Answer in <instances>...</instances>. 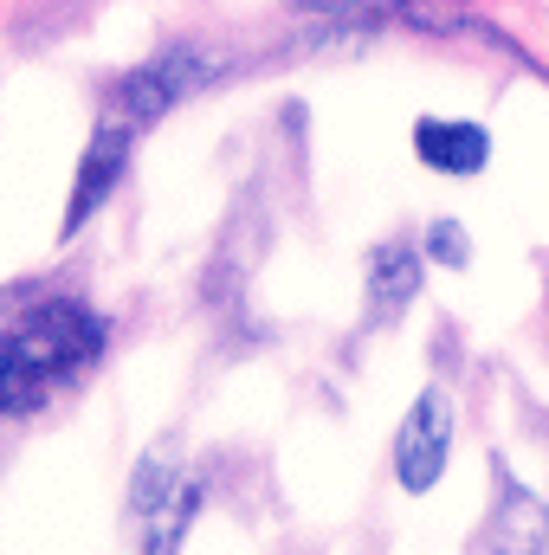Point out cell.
<instances>
[{"label": "cell", "instance_id": "6da1fadb", "mask_svg": "<svg viewBox=\"0 0 549 555\" xmlns=\"http://www.w3.org/2000/svg\"><path fill=\"white\" fill-rule=\"evenodd\" d=\"M104 349V317L78 297H46L0 330V414H33L59 382L91 369Z\"/></svg>", "mask_w": 549, "mask_h": 555}, {"label": "cell", "instance_id": "3957f363", "mask_svg": "<svg viewBox=\"0 0 549 555\" xmlns=\"http://www.w3.org/2000/svg\"><path fill=\"white\" fill-rule=\"evenodd\" d=\"M214 72H220V59H207L201 46H162L155 59H142L137 72H124V78L111 85V117H124V124H155L162 111H175L181 98H194Z\"/></svg>", "mask_w": 549, "mask_h": 555}, {"label": "cell", "instance_id": "8992f818", "mask_svg": "<svg viewBox=\"0 0 549 555\" xmlns=\"http://www.w3.org/2000/svg\"><path fill=\"white\" fill-rule=\"evenodd\" d=\"M413 291H420V253H413L408 240L375 246V253H369V278H362L369 323H375V330H382V323H395V317L413 304Z\"/></svg>", "mask_w": 549, "mask_h": 555}, {"label": "cell", "instance_id": "ba28073f", "mask_svg": "<svg viewBox=\"0 0 549 555\" xmlns=\"http://www.w3.org/2000/svg\"><path fill=\"white\" fill-rule=\"evenodd\" d=\"M491 550L498 555H544V543H549V524H544V511L524 498V485H498V511H491Z\"/></svg>", "mask_w": 549, "mask_h": 555}, {"label": "cell", "instance_id": "7a4b0ae2", "mask_svg": "<svg viewBox=\"0 0 549 555\" xmlns=\"http://www.w3.org/2000/svg\"><path fill=\"white\" fill-rule=\"evenodd\" d=\"M201 511V485L168 459H137L130 472V543L137 555H181V537Z\"/></svg>", "mask_w": 549, "mask_h": 555}, {"label": "cell", "instance_id": "52a82bcc", "mask_svg": "<svg viewBox=\"0 0 549 555\" xmlns=\"http://www.w3.org/2000/svg\"><path fill=\"white\" fill-rule=\"evenodd\" d=\"M413 155L433 175H478L491 162V137L478 124H446V117H420L413 124Z\"/></svg>", "mask_w": 549, "mask_h": 555}, {"label": "cell", "instance_id": "277c9868", "mask_svg": "<svg viewBox=\"0 0 549 555\" xmlns=\"http://www.w3.org/2000/svg\"><path fill=\"white\" fill-rule=\"evenodd\" d=\"M452 433H459L452 395L446 388H420L401 433H395V485L401 491H433L439 485V472L452 459Z\"/></svg>", "mask_w": 549, "mask_h": 555}, {"label": "cell", "instance_id": "5b68a950", "mask_svg": "<svg viewBox=\"0 0 549 555\" xmlns=\"http://www.w3.org/2000/svg\"><path fill=\"white\" fill-rule=\"evenodd\" d=\"M130 137H137V124H124V117H104L98 124V137L85 149V162H78V181H72V201H65V240L104 207V194L117 188V175H124V162H130Z\"/></svg>", "mask_w": 549, "mask_h": 555}, {"label": "cell", "instance_id": "9c48e42d", "mask_svg": "<svg viewBox=\"0 0 549 555\" xmlns=\"http://www.w3.org/2000/svg\"><path fill=\"white\" fill-rule=\"evenodd\" d=\"M426 253L439 259V266H472V240H465V227H452V220H433L426 227Z\"/></svg>", "mask_w": 549, "mask_h": 555}]
</instances>
